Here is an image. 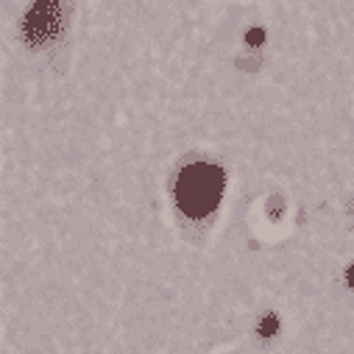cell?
I'll use <instances>...</instances> for the list:
<instances>
[{"label":"cell","mask_w":354,"mask_h":354,"mask_svg":"<svg viewBox=\"0 0 354 354\" xmlns=\"http://www.w3.org/2000/svg\"><path fill=\"white\" fill-rule=\"evenodd\" d=\"M226 187V173L218 165L195 162L187 165L176 179V206L187 218L201 221L218 209Z\"/></svg>","instance_id":"cell-1"},{"label":"cell","mask_w":354,"mask_h":354,"mask_svg":"<svg viewBox=\"0 0 354 354\" xmlns=\"http://www.w3.org/2000/svg\"><path fill=\"white\" fill-rule=\"evenodd\" d=\"M271 218L279 221V198H273V204H271Z\"/></svg>","instance_id":"cell-5"},{"label":"cell","mask_w":354,"mask_h":354,"mask_svg":"<svg viewBox=\"0 0 354 354\" xmlns=\"http://www.w3.org/2000/svg\"><path fill=\"white\" fill-rule=\"evenodd\" d=\"M276 329H279V321H276V315H273V313H268V315L259 321V326H257L259 337H271V335H276Z\"/></svg>","instance_id":"cell-3"},{"label":"cell","mask_w":354,"mask_h":354,"mask_svg":"<svg viewBox=\"0 0 354 354\" xmlns=\"http://www.w3.org/2000/svg\"><path fill=\"white\" fill-rule=\"evenodd\" d=\"M246 42H248L251 48H259V45L265 42V31H262V28H251V31L246 34Z\"/></svg>","instance_id":"cell-4"},{"label":"cell","mask_w":354,"mask_h":354,"mask_svg":"<svg viewBox=\"0 0 354 354\" xmlns=\"http://www.w3.org/2000/svg\"><path fill=\"white\" fill-rule=\"evenodd\" d=\"M346 279H348V285L354 288V265H348V271H346Z\"/></svg>","instance_id":"cell-6"},{"label":"cell","mask_w":354,"mask_h":354,"mask_svg":"<svg viewBox=\"0 0 354 354\" xmlns=\"http://www.w3.org/2000/svg\"><path fill=\"white\" fill-rule=\"evenodd\" d=\"M67 12H70L67 0H34L20 26L23 42L34 50L50 48L67 28Z\"/></svg>","instance_id":"cell-2"}]
</instances>
